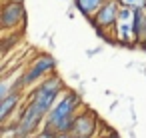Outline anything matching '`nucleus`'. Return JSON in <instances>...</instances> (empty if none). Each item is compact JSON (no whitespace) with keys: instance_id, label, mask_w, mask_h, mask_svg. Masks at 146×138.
<instances>
[{"instance_id":"f257e3e1","label":"nucleus","mask_w":146,"mask_h":138,"mask_svg":"<svg viewBox=\"0 0 146 138\" xmlns=\"http://www.w3.org/2000/svg\"><path fill=\"white\" fill-rule=\"evenodd\" d=\"M82 110V96L74 90H64L46 116L44 128L56 134H70L78 112Z\"/></svg>"},{"instance_id":"f03ea898","label":"nucleus","mask_w":146,"mask_h":138,"mask_svg":"<svg viewBox=\"0 0 146 138\" xmlns=\"http://www.w3.org/2000/svg\"><path fill=\"white\" fill-rule=\"evenodd\" d=\"M66 90L64 80L54 72L52 76H48L46 80H42L36 88H32V92L28 94V102H32L40 112H44L48 116V112L52 110V106L56 104V100L60 98V94Z\"/></svg>"},{"instance_id":"7ed1b4c3","label":"nucleus","mask_w":146,"mask_h":138,"mask_svg":"<svg viewBox=\"0 0 146 138\" xmlns=\"http://www.w3.org/2000/svg\"><path fill=\"white\" fill-rule=\"evenodd\" d=\"M56 72V60L48 52H38L28 66L24 68V86L26 88H36L42 80L52 76Z\"/></svg>"},{"instance_id":"20e7f679","label":"nucleus","mask_w":146,"mask_h":138,"mask_svg":"<svg viewBox=\"0 0 146 138\" xmlns=\"http://www.w3.org/2000/svg\"><path fill=\"white\" fill-rule=\"evenodd\" d=\"M0 24H2L4 34L22 32L24 26H26V8H24V4L6 0L4 6H2V14H0Z\"/></svg>"},{"instance_id":"39448f33","label":"nucleus","mask_w":146,"mask_h":138,"mask_svg":"<svg viewBox=\"0 0 146 138\" xmlns=\"http://www.w3.org/2000/svg\"><path fill=\"white\" fill-rule=\"evenodd\" d=\"M98 128H100L98 116H96L92 110L82 108V110L78 112V116H76V122H74V126H72V130H70V136H72V138H94V136L100 134Z\"/></svg>"},{"instance_id":"423d86ee","label":"nucleus","mask_w":146,"mask_h":138,"mask_svg":"<svg viewBox=\"0 0 146 138\" xmlns=\"http://www.w3.org/2000/svg\"><path fill=\"white\" fill-rule=\"evenodd\" d=\"M120 8L122 6L118 4V0H106V4L90 20V24L94 26V30L100 32V30H106V28H116L118 16H120Z\"/></svg>"},{"instance_id":"0eeeda50","label":"nucleus","mask_w":146,"mask_h":138,"mask_svg":"<svg viewBox=\"0 0 146 138\" xmlns=\"http://www.w3.org/2000/svg\"><path fill=\"white\" fill-rule=\"evenodd\" d=\"M22 92H12L6 98L0 100V124L10 122V118L16 114V110H20L22 106Z\"/></svg>"},{"instance_id":"6e6552de","label":"nucleus","mask_w":146,"mask_h":138,"mask_svg":"<svg viewBox=\"0 0 146 138\" xmlns=\"http://www.w3.org/2000/svg\"><path fill=\"white\" fill-rule=\"evenodd\" d=\"M104 4H106V0H74L76 10H78L84 18H88V20H92V18L96 16V12H98Z\"/></svg>"},{"instance_id":"1a4fd4ad","label":"nucleus","mask_w":146,"mask_h":138,"mask_svg":"<svg viewBox=\"0 0 146 138\" xmlns=\"http://www.w3.org/2000/svg\"><path fill=\"white\" fill-rule=\"evenodd\" d=\"M132 28H134V34L138 38V44L144 42L146 40V10H134Z\"/></svg>"},{"instance_id":"9d476101","label":"nucleus","mask_w":146,"mask_h":138,"mask_svg":"<svg viewBox=\"0 0 146 138\" xmlns=\"http://www.w3.org/2000/svg\"><path fill=\"white\" fill-rule=\"evenodd\" d=\"M118 4L130 10H146V0H118Z\"/></svg>"},{"instance_id":"9b49d317","label":"nucleus","mask_w":146,"mask_h":138,"mask_svg":"<svg viewBox=\"0 0 146 138\" xmlns=\"http://www.w3.org/2000/svg\"><path fill=\"white\" fill-rule=\"evenodd\" d=\"M32 138H56V132H52V130H48V128H42V130H38Z\"/></svg>"},{"instance_id":"f8f14e48","label":"nucleus","mask_w":146,"mask_h":138,"mask_svg":"<svg viewBox=\"0 0 146 138\" xmlns=\"http://www.w3.org/2000/svg\"><path fill=\"white\" fill-rule=\"evenodd\" d=\"M96 138H118V134L112 132V130H104V132H100Z\"/></svg>"},{"instance_id":"ddd939ff","label":"nucleus","mask_w":146,"mask_h":138,"mask_svg":"<svg viewBox=\"0 0 146 138\" xmlns=\"http://www.w3.org/2000/svg\"><path fill=\"white\" fill-rule=\"evenodd\" d=\"M56 138H72L70 134H56Z\"/></svg>"},{"instance_id":"4468645a","label":"nucleus","mask_w":146,"mask_h":138,"mask_svg":"<svg viewBox=\"0 0 146 138\" xmlns=\"http://www.w3.org/2000/svg\"><path fill=\"white\" fill-rule=\"evenodd\" d=\"M10 2H18V4H24V0H10Z\"/></svg>"},{"instance_id":"2eb2a0df","label":"nucleus","mask_w":146,"mask_h":138,"mask_svg":"<svg viewBox=\"0 0 146 138\" xmlns=\"http://www.w3.org/2000/svg\"><path fill=\"white\" fill-rule=\"evenodd\" d=\"M18 138H32V136H18Z\"/></svg>"}]
</instances>
